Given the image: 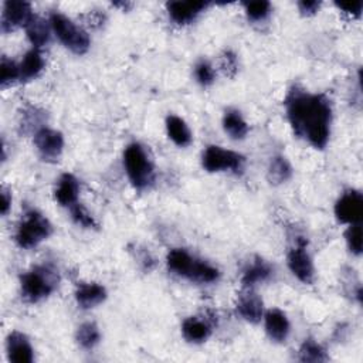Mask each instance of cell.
Returning a JSON list of instances; mask_svg holds the SVG:
<instances>
[{
  "mask_svg": "<svg viewBox=\"0 0 363 363\" xmlns=\"http://www.w3.org/2000/svg\"><path fill=\"white\" fill-rule=\"evenodd\" d=\"M285 109L297 136L316 149L326 146L331 135L332 107L323 94H311L294 87L285 98Z\"/></svg>",
  "mask_w": 363,
  "mask_h": 363,
  "instance_id": "6da1fadb",
  "label": "cell"
},
{
  "mask_svg": "<svg viewBox=\"0 0 363 363\" xmlns=\"http://www.w3.org/2000/svg\"><path fill=\"white\" fill-rule=\"evenodd\" d=\"M166 263H167L169 271L195 282L209 284V282L218 281L220 277V273L218 268H215L208 263L196 260L186 250H182V249L170 250L167 254Z\"/></svg>",
  "mask_w": 363,
  "mask_h": 363,
  "instance_id": "7a4b0ae2",
  "label": "cell"
},
{
  "mask_svg": "<svg viewBox=\"0 0 363 363\" xmlns=\"http://www.w3.org/2000/svg\"><path fill=\"white\" fill-rule=\"evenodd\" d=\"M124 166L131 184L138 191L148 189L155 182V167L141 143H131L124 152Z\"/></svg>",
  "mask_w": 363,
  "mask_h": 363,
  "instance_id": "3957f363",
  "label": "cell"
},
{
  "mask_svg": "<svg viewBox=\"0 0 363 363\" xmlns=\"http://www.w3.org/2000/svg\"><path fill=\"white\" fill-rule=\"evenodd\" d=\"M59 285V274L49 266H39L20 277L22 295L29 302H40L50 297Z\"/></svg>",
  "mask_w": 363,
  "mask_h": 363,
  "instance_id": "277c9868",
  "label": "cell"
},
{
  "mask_svg": "<svg viewBox=\"0 0 363 363\" xmlns=\"http://www.w3.org/2000/svg\"><path fill=\"white\" fill-rule=\"evenodd\" d=\"M53 233V226L46 216L37 210H30L25 215L23 220L16 230V243L20 249L37 247L42 242L47 240Z\"/></svg>",
  "mask_w": 363,
  "mask_h": 363,
  "instance_id": "5b68a950",
  "label": "cell"
},
{
  "mask_svg": "<svg viewBox=\"0 0 363 363\" xmlns=\"http://www.w3.org/2000/svg\"><path fill=\"white\" fill-rule=\"evenodd\" d=\"M50 26L59 40L74 54H85L90 49L91 40L85 30L77 26L71 19L61 13H52Z\"/></svg>",
  "mask_w": 363,
  "mask_h": 363,
  "instance_id": "8992f818",
  "label": "cell"
},
{
  "mask_svg": "<svg viewBox=\"0 0 363 363\" xmlns=\"http://www.w3.org/2000/svg\"><path fill=\"white\" fill-rule=\"evenodd\" d=\"M246 157L234 150L225 149L218 145H210L206 148L202 156V166L209 173L216 172H239L242 170Z\"/></svg>",
  "mask_w": 363,
  "mask_h": 363,
  "instance_id": "52a82bcc",
  "label": "cell"
},
{
  "mask_svg": "<svg viewBox=\"0 0 363 363\" xmlns=\"http://www.w3.org/2000/svg\"><path fill=\"white\" fill-rule=\"evenodd\" d=\"M35 16L30 4L23 0H9L4 5L2 32L9 33L19 28H28Z\"/></svg>",
  "mask_w": 363,
  "mask_h": 363,
  "instance_id": "ba28073f",
  "label": "cell"
},
{
  "mask_svg": "<svg viewBox=\"0 0 363 363\" xmlns=\"http://www.w3.org/2000/svg\"><path fill=\"white\" fill-rule=\"evenodd\" d=\"M335 216L340 223L359 225L363 219V196L357 191L345 192L335 205Z\"/></svg>",
  "mask_w": 363,
  "mask_h": 363,
  "instance_id": "9c48e42d",
  "label": "cell"
},
{
  "mask_svg": "<svg viewBox=\"0 0 363 363\" xmlns=\"http://www.w3.org/2000/svg\"><path fill=\"white\" fill-rule=\"evenodd\" d=\"M35 145L44 160H59L64 148L63 133L52 128H40L35 133Z\"/></svg>",
  "mask_w": 363,
  "mask_h": 363,
  "instance_id": "30bf717a",
  "label": "cell"
},
{
  "mask_svg": "<svg viewBox=\"0 0 363 363\" xmlns=\"http://www.w3.org/2000/svg\"><path fill=\"white\" fill-rule=\"evenodd\" d=\"M288 268L290 271L304 284H312L314 281V263L312 258L309 256V253L307 251L305 243L299 242L298 246H295L294 249L290 250L288 257Z\"/></svg>",
  "mask_w": 363,
  "mask_h": 363,
  "instance_id": "8fae6325",
  "label": "cell"
},
{
  "mask_svg": "<svg viewBox=\"0 0 363 363\" xmlns=\"http://www.w3.org/2000/svg\"><path fill=\"white\" fill-rule=\"evenodd\" d=\"M8 359L13 363H32L35 360V350L29 338L19 332L13 331L6 340Z\"/></svg>",
  "mask_w": 363,
  "mask_h": 363,
  "instance_id": "7c38bea8",
  "label": "cell"
},
{
  "mask_svg": "<svg viewBox=\"0 0 363 363\" xmlns=\"http://www.w3.org/2000/svg\"><path fill=\"white\" fill-rule=\"evenodd\" d=\"M206 2H169L166 5L169 18L179 26H185L196 20V18L208 9Z\"/></svg>",
  "mask_w": 363,
  "mask_h": 363,
  "instance_id": "4fadbf2b",
  "label": "cell"
},
{
  "mask_svg": "<svg viewBox=\"0 0 363 363\" xmlns=\"http://www.w3.org/2000/svg\"><path fill=\"white\" fill-rule=\"evenodd\" d=\"M78 194H80V184L77 177L71 173H64L60 177L59 185L54 192V198L59 202V205L64 208H71L77 205Z\"/></svg>",
  "mask_w": 363,
  "mask_h": 363,
  "instance_id": "5bb4252c",
  "label": "cell"
},
{
  "mask_svg": "<svg viewBox=\"0 0 363 363\" xmlns=\"http://www.w3.org/2000/svg\"><path fill=\"white\" fill-rule=\"evenodd\" d=\"M107 299V290L97 282L81 284L76 291V301L83 309L98 307Z\"/></svg>",
  "mask_w": 363,
  "mask_h": 363,
  "instance_id": "9a60e30c",
  "label": "cell"
},
{
  "mask_svg": "<svg viewBox=\"0 0 363 363\" xmlns=\"http://www.w3.org/2000/svg\"><path fill=\"white\" fill-rule=\"evenodd\" d=\"M266 331L274 342H285L290 335V322L287 315L280 309H270L266 316Z\"/></svg>",
  "mask_w": 363,
  "mask_h": 363,
  "instance_id": "2e32d148",
  "label": "cell"
},
{
  "mask_svg": "<svg viewBox=\"0 0 363 363\" xmlns=\"http://www.w3.org/2000/svg\"><path fill=\"white\" fill-rule=\"evenodd\" d=\"M237 312L243 319H246L250 323H258L263 318V299L249 291L247 294L242 295L237 302Z\"/></svg>",
  "mask_w": 363,
  "mask_h": 363,
  "instance_id": "e0dca14e",
  "label": "cell"
},
{
  "mask_svg": "<svg viewBox=\"0 0 363 363\" xmlns=\"http://www.w3.org/2000/svg\"><path fill=\"white\" fill-rule=\"evenodd\" d=\"M182 333L191 343H202L212 335V328L206 321L198 316H191L182 323Z\"/></svg>",
  "mask_w": 363,
  "mask_h": 363,
  "instance_id": "ac0fdd59",
  "label": "cell"
},
{
  "mask_svg": "<svg viewBox=\"0 0 363 363\" xmlns=\"http://www.w3.org/2000/svg\"><path fill=\"white\" fill-rule=\"evenodd\" d=\"M166 132L169 139L180 148H185L192 142V132L188 124L176 115H169L166 118Z\"/></svg>",
  "mask_w": 363,
  "mask_h": 363,
  "instance_id": "d6986e66",
  "label": "cell"
},
{
  "mask_svg": "<svg viewBox=\"0 0 363 363\" xmlns=\"http://www.w3.org/2000/svg\"><path fill=\"white\" fill-rule=\"evenodd\" d=\"M19 69H20V80L22 81H30V80L39 77V74L44 69V59H43L42 53L37 49H33L29 53H26L22 63L19 64Z\"/></svg>",
  "mask_w": 363,
  "mask_h": 363,
  "instance_id": "ffe728a7",
  "label": "cell"
},
{
  "mask_svg": "<svg viewBox=\"0 0 363 363\" xmlns=\"http://www.w3.org/2000/svg\"><path fill=\"white\" fill-rule=\"evenodd\" d=\"M223 128L225 132L236 141L244 139L249 133V125L242 117V114L236 109H229L223 117Z\"/></svg>",
  "mask_w": 363,
  "mask_h": 363,
  "instance_id": "44dd1931",
  "label": "cell"
},
{
  "mask_svg": "<svg viewBox=\"0 0 363 363\" xmlns=\"http://www.w3.org/2000/svg\"><path fill=\"white\" fill-rule=\"evenodd\" d=\"M273 274V268L270 264H267L264 260L257 258L243 274L242 277V284L246 288H251L258 282L267 281Z\"/></svg>",
  "mask_w": 363,
  "mask_h": 363,
  "instance_id": "7402d4cb",
  "label": "cell"
},
{
  "mask_svg": "<svg viewBox=\"0 0 363 363\" xmlns=\"http://www.w3.org/2000/svg\"><path fill=\"white\" fill-rule=\"evenodd\" d=\"M292 174V167L284 156H275L271 159L267 177L273 185H281L287 182Z\"/></svg>",
  "mask_w": 363,
  "mask_h": 363,
  "instance_id": "603a6c76",
  "label": "cell"
},
{
  "mask_svg": "<svg viewBox=\"0 0 363 363\" xmlns=\"http://www.w3.org/2000/svg\"><path fill=\"white\" fill-rule=\"evenodd\" d=\"M26 33H28L30 43L35 46V49H40V47L46 46L50 40L49 25L37 16H35L33 20L28 25Z\"/></svg>",
  "mask_w": 363,
  "mask_h": 363,
  "instance_id": "cb8c5ba5",
  "label": "cell"
},
{
  "mask_svg": "<svg viewBox=\"0 0 363 363\" xmlns=\"http://www.w3.org/2000/svg\"><path fill=\"white\" fill-rule=\"evenodd\" d=\"M76 339H77V343H78L83 349L91 350V349H94V347L100 343L101 333H100L98 326H97L94 322H85V323H83V325L77 329Z\"/></svg>",
  "mask_w": 363,
  "mask_h": 363,
  "instance_id": "d4e9b609",
  "label": "cell"
},
{
  "mask_svg": "<svg viewBox=\"0 0 363 363\" xmlns=\"http://www.w3.org/2000/svg\"><path fill=\"white\" fill-rule=\"evenodd\" d=\"M301 362H311V363H319V362H326L328 355L325 349L315 342L314 339H305V342L301 345L299 349V357Z\"/></svg>",
  "mask_w": 363,
  "mask_h": 363,
  "instance_id": "484cf974",
  "label": "cell"
},
{
  "mask_svg": "<svg viewBox=\"0 0 363 363\" xmlns=\"http://www.w3.org/2000/svg\"><path fill=\"white\" fill-rule=\"evenodd\" d=\"M18 80H20L19 64L4 57L2 64H0V84H2L4 88H6L15 84Z\"/></svg>",
  "mask_w": 363,
  "mask_h": 363,
  "instance_id": "4316f807",
  "label": "cell"
},
{
  "mask_svg": "<svg viewBox=\"0 0 363 363\" xmlns=\"http://www.w3.org/2000/svg\"><path fill=\"white\" fill-rule=\"evenodd\" d=\"M345 239L347 249L352 254L360 256L362 254V226L359 225H349L347 230L345 232Z\"/></svg>",
  "mask_w": 363,
  "mask_h": 363,
  "instance_id": "83f0119b",
  "label": "cell"
},
{
  "mask_svg": "<svg viewBox=\"0 0 363 363\" xmlns=\"http://www.w3.org/2000/svg\"><path fill=\"white\" fill-rule=\"evenodd\" d=\"M244 8H246V15L251 22H261L271 12L270 2H250V4H244Z\"/></svg>",
  "mask_w": 363,
  "mask_h": 363,
  "instance_id": "f1b7e54d",
  "label": "cell"
},
{
  "mask_svg": "<svg viewBox=\"0 0 363 363\" xmlns=\"http://www.w3.org/2000/svg\"><path fill=\"white\" fill-rule=\"evenodd\" d=\"M71 210V218L78 225V226H83L85 229H94L97 227V223L94 220V218L81 206V205H74L70 208Z\"/></svg>",
  "mask_w": 363,
  "mask_h": 363,
  "instance_id": "f546056e",
  "label": "cell"
},
{
  "mask_svg": "<svg viewBox=\"0 0 363 363\" xmlns=\"http://www.w3.org/2000/svg\"><path fill=\"white\" fill-rule=\"evenodd\" d=\"M195 74H196V80L203 87H208V85H212L213 81H215V70L213 67L208 63V61H201L198 63L196 66V70H195Z\"/></svg>",
  "mask_w": 363,
  "mask_h": 363,
  "instance_id": "4dcf8cb0",
  "label": "cell"
},
{
  "mask_svg": "<svg viewBox=\"0 0 363 363\" xmlns=\"http://www.w3.org/2000/svg\"><path fill=\"white\" fill-rule=\"evenodd\" d=\"M222 69L226 76L234 77L237 73V59L232 52H226L222 57Z\"/></svg>",
  "mask_w": 363,
  "mask_h": 363,
  "instance_id": "1f68e13d",
  "label": "cell"
},
{
  "mask_svg": "<svg viewBox=\"0 0 363 363\" xmlns=\"http://www.w3.org/2000/svg\"><path fill=\"white\" fill-rule=\"evenodd\" d=\"M319 8H321V4L315 2V0H311V2H305V0H304V2L298 4V9H299L301 15H304V16H314V15H316Z\"/></svg>",
  "mask_w": 363,
  "mask_h": 363,
  "instance_id": "d6a6232c",
  "label": "cell"
},
{
  "mask_svg": "<svg viewBox=\"0 0 363 363\" xmlns=\"http://www.w3.org/2000/svg\"><path fill=\"white\" fill-rule=\"evenodd\" d=\"M336 6L345 12L346 15L352 16V18H359L360 13H362V8H363V4L362 2H357V4H352V5H345V4H336Z\"/></svg>",
  "mask_w": 363,
  "mask_h": 363,
  "instance_id": "836d02e7",
  "label": "cell"
},
{
  "mask_svg": "<svg viewBox=\"0 0 363 363\" xmlns=\"http://www.w3.org/2000/svg\"><path fill=\"white\" fill-rule=\"evenodd\" d=\"M11 208H12V196L4 188L2 189V215L6 216L9 213V210H11Z\"/></svg>",
  "mask_w": 363,
  "mask_h": 363,
  "instance_id": "e575fe53",
  "label": "cell"
}]
</instances>
